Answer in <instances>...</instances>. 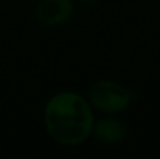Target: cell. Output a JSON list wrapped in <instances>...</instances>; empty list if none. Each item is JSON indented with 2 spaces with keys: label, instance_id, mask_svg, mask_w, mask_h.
<instances>
[{
  "label": "cell",
  "instance_id": "6da1fadb",
  "mask_svg": "<svg viewBox=\"0 0 160 159\" xmlns=\"http://www.w3.org/2000/svg\"><path fill=\"white\" fill-rule=\"evenodd\" d=\"M95 111L75 91H59L44 106V126L56 144L78 147L92 136Z\"/></svg>",
  "mask_w": 160,
  "mask_h": 159
},
{
  "label": "cell",
  "instance_id": "7a4b0ae2",
  "mask_svg": "<svg viewBox=\"0 0 160 159\" xmlns=\"http://www.w3.org/2000/svg\"><path fill=\"white\" fill-rule=\"evenodd\" d=\"M135 98V92L113 80H98L90 84L87 100L93 111L104 115H118L128 109Z\"/></svg>",
  "mask_w": 160,
  "mask_h": 159
},
{
  "label": "cell",
  "instance_id": "3957f363",
  "mask_svg": "<svg viewBox=\"0 0 160 159\" xmlns=\"http://www.w3.org/2000/svg\"><path fill=\"white\" fill-rule=\"evenodd\" d=\"M75 13V0H38L34 14L42 25L59 27L67 24Z\"/></svg>",
  "mask_w": 160,
  "mask_h": 159
},
{
  "label": "cell",
  "instance_id": "277c9868",
  "mask_svg": "<svg viewBox=\"0 0 160 159\" xmlns=\"http://www.w3.org/2000/svg\"><path fill=\"white\" fill-rule=\"evenodd\" d=\"M126 134L128 131H126L124 123L115 115H104V117L95 119L93 122L92 136L104 145H117L123 142Z\"/></svg>",
  "mask_w": 160,
  "mask_h": 159
},
{
  "label": "cell",
  "instance_id": "5b68a950",
  "mask_svg": "<svg viewBox=\"0 0 160 159\" xmlns=\"http://www.w3.org/2000/svg\"><path fill=\"white\" fill-rule=\"evenodd\" d=\"M75 2L82 3V5H90V3H93V2H97V0H75Z\"/></svg>",
  "mask_w": 160,
  "mask_h": 159
},
{
  "label": "cell",
  "instance_id": "8992f818",
  "mask_svg": "<svg viewBox=\"0 0 160 159\" xmlns=\"http://www.w3.org/2000/svg\"><path fill=\"white\" fill-rule=\"evenodd\" d=\"M30 2H34V0H30Z\"/></svg>",
  "mask_w": 160,
  "mask_h": 159
}]
</instances>
